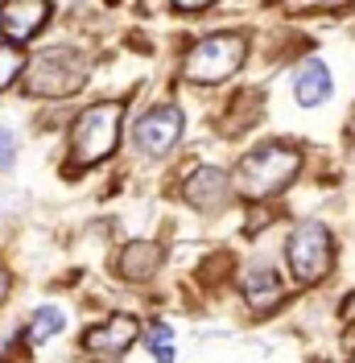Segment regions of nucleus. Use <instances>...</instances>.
<instances>
[{
    "label": "nucleus",
    "instance_id": "obj_1",
    "mask_svg": "<svg viewBox=\"0 0 355 363\" xmlns=\"http://www.w3.org/2000/svg\"><path fill=\"white\" fill-rule=\"evenodd\" d=\"M297 169H302V153L293 145L268 140V145L240 157L236 174H231V190L248 203H265V199L281 194L289 182L297 178Z\"/></svg>",
    "mask_w": 355,
    "mask_h": 363
},
{
    "label": "nucleus",
    "instance_id": "obj_2",
    "mask_svg": "<svg viewBox=\"0 0 355 363\" xmlns=\"http://www.w3.org/2000/svg\"><path fill=\"white\" fill-rule=\"evenodd\" d=\"M87 74H91L87 54H79L70 45H50V50H38L25 62L21 87L33 99H67L75 91H83Z\"/></svg>",
    "mask_w": 355,
    "mask_h": 363
},
{
    "label": "nucleus",
    "instance_id": "obj_3",
    "mask_svg": "<svg viewBox=\"0 0 355 363\" xmlns=\"http://www.w3.org/2000/svg\"><path fill=\"white\" fill-rule=\"evenodd\" d=\"M120 124H124V104L120 99H104L79 112V120L70 124V153L67 161L75 169H87L95 161H104L116 153L120 145Z\"/></svg>",
    "mask_w": 355,
    "mask_h": 363
},
{
    "label": "nucleus",
    "instance_id": "obj_4",
    "mask_svg": "<svg viewBox=\"0 0 355 363\" xmlns=\"http://www.w3.org/2000/svg\"><path fill=\"white\" fill-rule=\"evenodd\" d=\"M244 58H248L244 33H211V38H202L186 50L182 70H186L190 83H223L244 67Z\"/></svg>",
    "mask_w": 355,
    "mask_h": 363
},
{
    "label": "nucleus",
    "instance_id": "obj_5",
    "mask_svg": "<svg viewBox=\"0 0 355 363\" xmlns=\"http://www.w3.org/2000/svg\"><path fill=\"white\" fill-rule=\"evenodd\" d=\"M285 264L297 285H318L334 269V240L322 223H297L285 240Z\"/></svg>",
    "mask_w": 355,
    "mask_h": 363
},
{
    "label": "nucleus",
    "instance_id": "obj_6",
    "mask_svg": "<svg viewBox=\"0 0 355 363\" xmlns=\"http://www.w3.org/2000/svg\"><path fill=\"white\" fill-rule=\"evenodd\" d=\"M182 128H186L182 108H178V104H161V108H153V112H145L136 120L133 145L145 157H165L178 140H182Z\"/></svg>",
    "mask_w": 355,
    "mask_h": 363
},
{
    "label": "nucleus",
    "instance_id": "obj_7",
    "mask_svg": "<svg viewBox=\"0 0 355 363\" xmlns=\"http://www.w3.org/2000/svg\"><path fill=\"white\" fill-rule=\"evenodd\" d=\"M136 339H141V322L133 314H111L108 322L91 326L83 335V347L91 355H99V359H120V355H129V347Z\"/></svg>",
    "mask_w": 355,
    "mask_h": 363
},
{
    "label": "nucleus",
    "instance_id": "obj_8",
    "mask_svg": "<svg viewBox=\"0 0 355 363\" xmlns=\"http://www.w3.org/2000/svg\"><path fill=\"white\" fill-rule=\"evenodd\" d=\"M50 21V0H0V33L9 45L29 42Z\"/></svg>",
    "mask_w": 355,
    "mask_h": 363
},
{
    "label": "nucleus",
    "instance_id": "obj_9",
    "mask_svg": "<svg viewBox=\"0 0 355 363\" xmlns=\"http://www.w3.org/2000/svg\"><path fill=\"white\" fill-rule=\"evenodd\" d=\"M182 194H186V203L195 206V211H219L227 203V194H231V178L223 174L219 165H199L186 178Z\"/></svg>",
    "mask_w": 355,
    "mask_h": 363
},
{
    "label": "nucleus",
    "instance_id": "obj_10",
    "mask_svg": "<svg viewBox=\"0 0 355 363\" xmlns=\"http://www.w3.org/2000/svg\"><path fill=\"white\" fill-rule=\"evenodd\" d=\"M240 294H244V301L256 310V314H268L277 301H281V277H277V269L273 264H265V260H256V264H248L244 277H240Z\"/></svg>",
    "mask_w": 355,
    "mask_h": 363
},
{
    "label": "nucleus",
    "instance_id": "obj_11",
    "mask_svg": "<svg viewBox=\"0 0 355 363\" xmlns=\"http://www.w3.org/2000/svg\"><path fill=\"white\" fill-rule=\"evenodd\" d=\"M157 269H161V248H157L153 240H133L129 248L120 252V264H116V272H120L124 281H133V285L153 281Z\"/></svg>",
    "mask_w": 355,
    "mask_h": 363
},
{
    "label": "nucleus",
    "instance_id": "obj_12",
    "mask_svg": "<svg viewBox=\"0 0 355 363\" xmlns=\"http://www.w3.org/2000/svg\"><path fill=\"white\" fill-rule=\"evenodd\" d=\"M331 70L322 58H310L306 67L297 70V79H293V95H297V104L302 108H318L322 99H331Z\"/></svg>",
    "mask_w": 355,
    "mask_h": 363
},
{
    "label": "nucleus",
    "instance_id": "obj_13",
    "mask_svg": "<svg viewBox=\"0 0 355 363\" xmlns=\"http://www.w3.org/2000/svg\"><path fill=\"white\" fill-rule=\"evenodd\" d=\"M62 326H67V318H62V310H54V306H42L38 314L29 318V342L38 347V342L54 339V335H58Z\"/></svg>",
    "mask_w": 355,
    "mask_h": 363
},
{
    "label": "nucleus",
    "instance_id": "obj_14",
    "mask_svg": "<svg viewBox=\"0 0 355 363\" xmlns=\"http://www.w3.org/2000/svg\"><path fill=\"white\" fill-rule=\"evenodd\" d=\"M21 74H25V54L17 45H0V91L9 83H17Z\"/></svg>",
    "mask_w": 355,
    "mask_h": 363
},
{
    "label": "nucleus",
    "instance_id": "obj_15",
    "mask_svg": "<svg viewBox=\"0 0 355 363\" xmlns=\"http://www.w3.org/2000/svg\"><path fill=\"white\" fill-rule=\"evenodd\" d=\"M13 161H17V136L9 128H0V169H9Z\"/></svg>",
    "mask_w": 355,
    "mask_h": 363
},
{
    "label": "nucleus",
    "instance_id": "obj_16",
    "mask_svg": "<svg viewBox=\"0 0 355 363\" xmlns=\"http://www.w3.org/2000/svg\"><path fill=\"white\" fill-rule=\"evenodd\" d=\"M165 342H174V326L170 322H153L149 326V347H165Z\"/></svg>",
    "mask_w": 355,
    "mask_h": 363
},
{
    "label": "nucleus",
    "instance_id": "obj_17",
    "mask_svg": "<svg viewBox=\"0 0 355 363\" xmlns=\"http://www.w3.org/2000/svg\"><path fill=\"white\" fill-rule=\"evenodd\" d=\"M215 0H174L178 13H202V9H211Z\"/></svg>",
    "mask_w": 355,
    "mask_h": 363
},
{
    "label": "nucleus",
    "instance_id": "obj_18",
    "mask_svg": "<svg viewBox=\"0 0 355 363\" xmlns=\"http://www.w3.org/2000/svg\"><path fill=\"white\" fill-rule=\"evenodd\" d=\"M153 359H157V363H174V342H165V347H153Z\"/></svg>",
    "mask_w": 355,
    "mask_h": 363
},
{
    "label": "nucleus",
    "instance_id": "obj_19",
    "mask_svg": "<svg viewBox=\"0 0 355 363\" xmlns=\"http://www.w3.org/2000/svg\"><path fill=\"white\" fill-rule=\"evenodd\" d=\"M9 285H13V277H9L4 264H0V306H4V297H9Z\"/></svg>",
    "mask_w": 355,
    "mask_h": 363
},
{
    "label": "nucleus",
    "instance_id": "obj_20",
    "mask_svg": "<svg viewBox=\"0 0 355 363\" xmlns=\"http://www.w3.org/2000/svg\"><path fill=\"white\" fill-rule=\"evenodd\" d=\"M306 4H314V9H327V4H343V0H306Z\"/></svg>",
    "mask_w": 355,
    "mask_h": 363
},
{
    "label": "nucleus",
    "instance_id": "obj_21",
    "mask_svg": "<svg viewBox=\"0 0 355 363\" xmlns=\"http://www.w3.org/2000/svg\"><path fill=\"white\" fill-rule=\"evenodd\" d=\"M351 136H355V112H351Z\"/></svg>",
    "mask_w": 355,
    "mask_h": 363
}]
</instances>
